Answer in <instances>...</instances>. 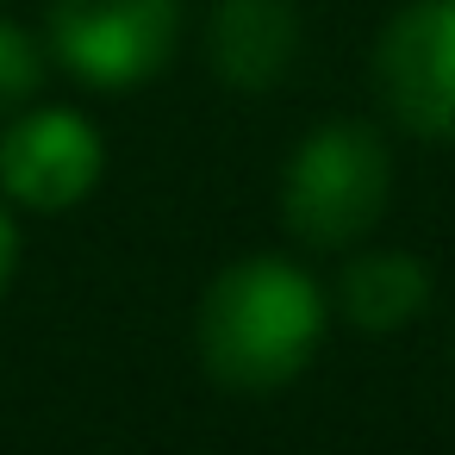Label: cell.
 Here are the masks:
<instances>
[{
    "label": "cell",
    "instance_id": "cell-1",
    "mask_svg": "<svg viewBox=\"0 0 455 455\" xmlns=\"http://www.w3.org/2000/svg\"><path fill=\"white\" fill-rule=\"evenodd\" d=\"M331 331L324 287L293 256H237L219 268L194 312L200 368L231 393H281L293 387Z\"/></svg>",
    "mask_w": 455,
    "mask_h": 455
},
{
    "label": "cell",
    "instance_id": "cell-2",
    "mask_svg": "<svg viewBox=\"0 0 455 455\" xmlns=\"http://www.w3.org/2000/svg\"><path fill=\"white\" fill-rule=\"evenodd\" d=\"M393 200V150L368 119L312 125L281 169V225L306 250H355Z\"/></svg>",
    "mask_w": 455,
    "mask_h": 455
},
{
    "label": "cell",
    "instance_id": "cell-3",
    "mask_svg": "<svg viewBox=\"0 0 455 455\" xmlns=\"http://www.w3.org/2000/svg\"><path fill=\"white\" fill-rule=\"evenodd\" d=\"M181 44V0H51V57L100 94L144 88Z\"/></svg>",
    "mask_w": 455,
    "mask_h": 455
},
{
    "label": "cell",
    "instance_id": "cell-4",
    "mask_svg": "<svg viewBox=\"0 0 455 455\" xmlns=\"http://www.w3.org/2000/svg\"><path fill=\"white\" fill-rule=\"evenodd\" d=\"M380 113L424 144L455 138V0H405L368 57Z\"/></svg>",
    "mask_w": 455,
    "mask_h": 455
},
{
    "label": "cell",
    "instance_id": "cell-5",
    "mask_svg": "<svg viewBox=\"0 0 455 455\" xmlns=\"http://www.w3.org/2000/svg\"><path fill=\"white\" fill-rule=\"evenodd\" d=\"M107 175V138L76 107H20L0 132V194L32 212L82 206Z\"/></svg>",
    "mask_w": 455,
    "mask_h": 455
},
{
    "label": "cell",
    "instance_id": "cell-6",
    "mask_svg": "<svg viewBox=\"0 0 455 455\" xmlns=\"http://www.w3.org/2000/svg\"><path fill=\"white\" fill-rule=\"evenodd\" d=\"M206 57L212 76L237 94L281 88L299 57V7L293 0H212Z\"/></svg>",
    "mask_w": 455,
    "mask_h": 455
},
{
    "label": "cell",
    "instance_id": "cell-7",
    "mask_svg": "<svg viewBox=\"0 0 455 455\" xmlns=\"http://www.w3.org/2000/svg\"><path fill=\"white\" fill-rule=\"evenodd\" d=\"M430 293H436L430 262L411 250H393V243H380V250L355 243L337 275V312L362 337H399L405 324H418L430 312Z\"/></svg>",
    "mask_w": 455,
    "mask_h": 455
},
{
    "label": "cell",
    "instance_id": "cell-8",
    "mask_svg": "<svg viewBox=\"0 0 455 455\" xmlns=\"http://www.w3.org/2000/svg\"><path fill=\"white\" fill-rule=\"evenodd\" d=\"M44 88V51L26 26L0 20V113H20Z\"/></svg>",
    "mask_w": 455,
    "mask_h": 455
},
{
    "label": "cell",
    "instance_id": "cell-9",
    "mask_svg": "<svg viewBox=\"0 0 455 455\" xmlns=\"http://www.w3.org/2000/svg\"><path fill=\"white\" fill-rule=\"evenodd\" d=\"M13 268H20V225H13L7 206H0V293L13 287Z\"/></svg>",
    "mask_w": 455,
    "mask_h": 455
},
{
    "label": "cell",
    "instance_id": "cell-10",
    "mask_svg": "<svg viewBox=\"0 0 455 455\" xmlns=\"http://www.w3.org/2000/svg\"><path fill=\"white\" fill-rule=\"evenodd\" d=\"M449 362H455V337H449Z\"/></svg>",
    "mask_w": 455,
    "mask_h": 455
}]
</instances>
